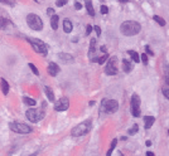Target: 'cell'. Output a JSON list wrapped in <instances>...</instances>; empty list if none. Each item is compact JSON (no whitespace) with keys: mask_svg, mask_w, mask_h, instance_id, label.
Listing matches in <instances>:
<instances>
[{"mask_svg":"<svg viewBox=\"0 0 169 156\" xmlns=\"http://www.w3.org/2000/svg\"><path fill=\"white\" fill-rule=\"evenodd\" d=\"M140 30H141L140 23L135 22V20H126L120 25V32L125 37H134Z\"/></svg>","mask_w":169,"mask_h":156,"instance_id":"1","label":"cell"},{"mask_svg":"<svg viewBox=\"0 0 169 156\" xmlns=\"http://www.w3.org/2000/svg\"><path fill=\"white\" fill-rule=\"evenodd\" d=\"M27 24L29 25L31 29L37 30V32H39L43 29V22H42V19L37 14H33V13L27 15Z\"/></svg>","mask_w":169,"mask_h":156,"instance_id":"2","label":"cell"},{"mask_svg":"<svg viewBox=\"0 0 169 156\" xmlns=\"http://www.w3.org/2000/svg\"><path fill=\"white\" fill-rule=\"evenodd\" d=\"M90 130H91V121H84L82 124H80L78 126H76L72 131H71V135H72L73 137H80V136L86 135Z\"/></svg>","mask_w":169,"mask_h":156,"instance_id":"3","label":"cell"},{"mask_svg":"<svg viewBox=\"0 0 169 156\" xmlns=\"http://www.w3.org/2000/svg\"><path fill=\"white\" fill-rule=\"evenodd\" d=\"M27 40L32 44L33 49H34L37 53L43 54V57L47 56V53H48L47 45H45V43H43V42H42L40 39H37V38H33V39H32V38H27Z\"/></svg>","mask_w":169,"mask_h":156,"instance_id":"4","label":"cell"},{"mask_svg":"<svg viewBox=\"0 0 169 156\" xmlns=\"http://www.w3.org/2000/svg\"><path fill=\"white\" fill-rule=\"evenodd\" d=\"M10 130L14 131L16 133H23V135H27V133H31L33 130L31 126H28L27 124H22V122H11L10 124Z\"/></svg>","mask_w":169,"mask_h":156,"instance_id":"5","label":"cell"},{"mask_svg":"<svg viewBox=\"0 0 169 156\" xmlns=\"http://www.w3.org/2000/svg\"><path fill=\"white\" fill-rule=\"evenodd\" d=\"M25 116L31 122H38L40 121L44 117V112L42 109H37V108H29L27 112H25Z\"/></svg>","mask_w":169,"mask_h":156,"instance_id":"6","label":"cell"},{"mask_svg":"<svg viewBox=\"0 0 169 156\" xmlns=\"http://www.w3.org/2000/svg\"><path fill=\"white\" fill-rule=\"evenodd\" d=\"M130 106H131V115L134 117H140L141 111H140V98L136 93L131 96V101H130Z\"/></svg>","mask_w":169,"mask_h":156,"instance_id":"7","label":"cell"},{"mask_svg":"<svg viewBox=\"0 0 169 156\" xmlns=\"http://www.w3.org/2000/svg\"><path fill=\"white\" fill-rule=\"evenodd\" d=\"M102 108L106 113H115L119 109V102L116 100H105L102 101Z\"/></svg>","mask_w":169,"mask_h":156,"instance_id":"8","label":"cell"},{"mask_svg":"<svg viewBox=\"0 0 169 156\" xmlns=\"http://www.w3.org/2000/svg\"><path fill=\"white\" fill-rule=\"evenodd\" d=\"M70 107V100L67 97H62L58 101H56L54 103V109L58 112H62V111H67Z\"/></svg>","mask_w":169,"mask_h":156,"instance_id":"9","label":"cell"},{"mask_svg":"<svg viewBox=\"0 0 169 156\" xmlns=\"http://www.w3.org/2000/svg\"><path fill=\"white\" fill-rule=\"evenodd\" d=\"M105 73L107 76H115L117 73V68H116V58H110L106 67H105Z\"/></svg>","mask_w":169,"mask_h":156,"instance_id":"10","label":"cell"},{"mask_svg":"<svg viewBox=\"0 0 169 156\" xmlns=\"http://www.w3.org/2000/svg\"><path fill=\"white\" fill-rule=\"evenodd\" d=\"M60 66L57 64V63H53V62H50L49 64H48V68H47V72L50 74V76H53V77H56V76L60 73Z\"/></svg>","mask_w":169,"mask_h":156,"instance_id":"11","label":"cell"},{"mask_svg":"<svg viewBox=\"0 0 169 156\" xmlns=\"http://www.w3.org/2000/svg\"><path fill=\"white\" fill-rule=\"evenodd\" d=\"M58 58H60L63 63H70L73 61V56H71L70 53H60L58 54Z\"/></svg>","mask_w":169,"mask_h":156,"instance_id":"12","label":"cell"},{"mask_svg":"<svg viewBox=\"0 0 169 156\" xmlns=\"http://www.w3.org/2000/svg\"><path fill=\"white\" fill-rule=\"evenodd\" d=\"M122 71L125 73H130L133 71V64L131 62L128 61V59H122Z\"/></svg>","mask_w":169,"mask_h":156,"instance_id":"13","label":"cell"},{"mask_svg":"<svg viewBox=\"0 0 169 156\" xmlns=\"http://www.w3.org/2000/svg\"><path fill=\"white\" fill-rule=\"evenodd\" d=\"M73 29V24L72 22H71L70 19H65L63 20V30H65L66 33H71Z\"/></svg>","mask_w":169,"mask_h":156,"instance_id":"14","label":"cell"},{"mask_svg":"<svg viewBox=\"0 0 169 156\" xmlns=\"http://www.w3.org/2000/svg\"><path fill=\"white\" fill-rule=\"evenodd\" d=\"M84 4H86V9H87L88 15H90V16H95V9H94V5H92L91 0H84Z\"/></svg>","mask_w":169,"mask_h":156,"instance_id":"15","label":"cell"},{"mask_svg":"<svg viewBox=\"0 0 169 156\" xmlns=\"http://www.w3.org/2000/svg\"><path fill=\"white\" fill-rule=\"evenodd\" d=\"M58 20H60V18H58V15H56V14H53L50 16V27H52L53 30H57L58 29Z\"/></svg>","mask_w":169,"mask_h":156,"instance_id":"16","label":"cell"},{"mask_svg":"<svg viewBox=\"0 0 169 156\" xmlns=\"http://www.w3.org/2000/svg\"><path fill=\"white\" fill-rule=\"evenodd\" d=\"M144 124H145V128L149 130L154 124V117L153 116H144Z\"/></svg>","mask_w":169,"mask_h":156,"instance_id":"17","label":"cell"},{"mask_svg":"<svg viewBox=\"0 0 169 156\" xmlns=\"http://www.w3.org/2000/svg\"><path fill=\"white\" fill-rule=\"evenodd\" d=\"M0 86H1V91H3V93L4 95H8L9 93V83H8L5 79H3L1 78V81H0Z\"/></svg>","mask_w":169,"mask_h":156,"instance_id":"18","label":"cell"},{"mask_svg":"<svg viewBox=\"0 0 169 156\" xmlns=\"http://www.w3.org/2000/svg\"><path fill=\"white\" fill-rule=\"evenodd\" d=\"M44 92H45V96H47L48 101H50V102H53V101H54V93H53V91L50 90L49 87L44 86Z\"/></svg>","mask_w":169,"mask_h":156,"instance_id":"19","label":"cell"},{"mask_svg":"<svg viewBox=\"0 0 169 156\" xmlns=\"http://www.w3.org/2000/svg\"><path fill=\"white\" fill-rule=\"evenodd\" d=\"M128 54H130L131 59H134L135 63H139V62H140V57H139L138 52H135V50H128Z\"/></svg>","mask_w":169,"mask_h":156,"instance_id":"20","label":"cell"},{"mask_svg":"<svg viewBox=\"0 0 169 156\" xmlns=\"http://www.w3.org/2000/svg\"><path fill=\"white\" fill-rule=\"evenodd\" d=\"M23 102L27 104V106H36V100L29 98V97H23Z\"/></svg>","mask_w":169,"mask_h":156,"instance_id":"21","label":"cell"},{"mask_svg":"<svg viewBox=\"0 0 169 156\" xmlns=\"http://www.w3.org/2000/svg\"><path fill=\"white\" fill-rule=\"evenodd\" d=\"M153 19H154V22H157L160 27H164V25H165V20H164L162 16H159V15H154L153 16Z\"/></svg>","mask_w":169,"mask_h":156,"instance_id":"22","label":"cell"},{"mask_svg":"<svg viewBox=\"0 0 169 156\" xmlns=\"http://www.w3.org/2000/svg\"><path fill=\"white\" fill-rule=\"evenodd\" d=\"M116 145H117V140L116 138H114V141L111 142V146H110V149H109V151H107V154H106V156H111V154H112V151L115 150V147H116Z\"/></svg>","mask_w":169,"mask_h":156,"instance_id":"23","label":"cell"},{"mask_svg":"<svg viewBox=\"0 0 169 156\" xmlns=\"http://www.w3.org/2000/svg\"><path fill=\"white\" fill-rule=\"evenodd\" d=\"M107 59H109V54H107V53H105L102 57H100L99 59H96V62H97V63H100V64H104V63L106 62Z\"/></svg>","mask_w":169,"mask_h":156,"instance_id":"24","label":"cell"},{"mask_svg":"<svg viewBox=\"0 0 169 156\" xmlns=\"http://www.w3.org/2000/svg\"><path fill=\"white\" fill-rule=\"evenodd\" d=\"M8 20L5 18H3V16H0V29H5L6 25H8Z\"/></svg>","mask_w":169,"mask_h":156,"instance_id":"25","label":"cell"},{"mask_svg":"<svg viewBox=\"0 0 169 156\" xmlns=\"http://www.w3.org/2000/svg\"><path fill=\"white\" fill-rule=\"evenodd\" d=\"M28 66H29V68H31V69H32V72H33V73H34L36 76H39V71H38V69H37V67H36L34 64H33V63H29V64H28Z\"/></svg>","mask_w":169,"mask_h":156,"instance_id":"26","label":"cell"},{"mask_svg":"<svg viewBox=\"0 0 169 156\" xmlns=\"http://www.w3.org/2000/svg\"><path fill=\"white\" fill-rule=\"evenodd\" d=\"M138 131H139V126H138L136 124H135V125L133 126V127H131V128H130V130H129V131H128V132H129V135H134V133H136Z\"/></svg>","mask_w":169,"mask_h":156,"instance_id":"27","label":"cell"},{"mask_svg":"<svg viewBox=\"0 0 169 156\" xmlns=\"http://www.w3.org/2000/svg\"><path fill=\"white\" fill-rule=\"evenodd\" d=\"M67 3H68V0H57V1H56V5L61 8V6H63V5H66Z\"/></svg>","mask_w":169,"mask_h":156,"instance_id":"28","label":"cell"},{"mask_svg":"<svg viewBox=\"0 0 169 156\" xmlns=\"http://www.w3.org/2000/svg\"><path fill=\"white\" fill-rule=\"evenodd\" d=\"M100 11H101V14H107L109 13V8L106 6V5H101V8H100Z\"/></svg>","mask_w":169,"mask_h":156,"instance_id":"29","label":"cell"},{"mask_svg":"<svg viewBox=\"0 0 169 156\" xmlns=\"http://www.w3.org/2000/svg\"><path fill=\"white\" fill-rule=\"evenodd\" d=\"M140 61L144 63V64H146V63H148V54H146V53H143V54H141Z\"/></svg>","mask_w":169,"mask_h":156,"instance_id":"30","label":"cell"},{"mask_svg":"<svg viewBox=\"0 0 169 156\" xmlns=\"http://www.w3.org/2000/svg\"><path fill=\"white\" fill-rule=\"evenodd\" d=\"M92 29H95V32H96V35H97V37H100V35H101V29H100V27H97V25H95V27H92Z\"/></svg>","mask_w":169,"mask_h":156,"instance_id":"31","label":"cell"},{"mask_svg":"<svg viewBox=\"0 0 169 156\" xmlns=\"http://www.w3.org/2000/svg\"><path fill=\"white\" fill-rule=\"evenodd\" d=\"M145 50H146V53L149 54V56H154V52H153V50L150 49V47H149V45H145Z\"/></svg>","mask_w":169,"mask_h":156,"instance_id":"32","label":"cell"},{"mask_svg":"<svg viewBox=\"0 0 169 156\" xmlns=\"http://www.w3.org/2000/svg\"><path fill=\"white\" fill-rule=\"evenodd\" d=\"M163 95H164V97H165L167 100H169V91H168V88H163Z\"/></svg>","mask_w":169,"mask_h":156,"instance_id":"33","label":"cell"},{"mask_svg":"<svg viewBox=\"0 0 169 156\" xmlns=\"http://www.w3.org/2000/svg\"><path fill=\"white\" fill-rule=\"evenodd\" d=\"M75 8H76V10H81L82 9V4L78 3V1H76L75 3Z\"/></svg>","mask_w":169,"mask_h":156,"instance_id":"34","label":"cell"},{"mask_svg":"<svg viewBox=\"0 0 169 156\" xmlns=\"http://www.w3.org/2000/svg\"><path fill=\"white\" fill-rule=\"evenodd\" d=\"M0 3L5 4V5H9V6H13V3L10 1V0H0Z\"/></svg>","mask_w":169,"mask_h":156,"instance_id":"35","label":"cell"},{"mask_svg":"<svg viewBox=\"0 0 169 156\" xmlns=\"http://www.w3.org/2000/svg\"><path fill=\"white\" fill-rule=\"evenodd\" d=\"M91 32H92V25H87V28H86V35H90Z\"/></svg>","mask_w":169,"mask_h":156,"instance_id":"36","label":"cell"},{"mask_svg":"<svg viewBox=\"0 0 169 156\" xmlns=\"http://www.w3.org/2000/svg\"><path fill=\"white\" fill-rule=\"evenodd\" d=\"M47 14L49 16H52L54 14V9H53V8H48V9H47Z\"/></svg>","mask_w":169,"mask_h":156,"instance_id":"37","label":"cell"},{"mask_svg":"<svg viewBox=\"0 0 169 156\" xmlns=\"http://www.w3.org/2000/svg\"><path fill=\"white\" fill-rule=\"evenodd\" d=\"M145 155H146V156H155L154 152H151V151H148V152H146Z\"/></svg>","mask_w":169,"mask_h":156,"instance_id":"38","label":"cell"},{"mask_svg":"<svg viewBox=\"0 0 169 156\" xmlns=\"http://www.w3.org/2000/svg\"><path fill=\"white\" fill-rule=\"evenodd\" d=\"M145 145H146L148 147H150V146H151V141H149V140H148V141L145 142Z\"/></svg>","mask_w":169,"mask_h":156,"instance_id":"39","label":"cell"},{"mask_svg":"<svg viewBox=\"0 0 169 156\" xmlns=\"http://www.w3.org/2000/svg\"><path fill=\"white\" fill-rule=\"evenodd\" d=\"M101 52H105V53H106V48H105L104 45H102V47H101Z\"/></svg>","mask_w":169,"mask_h":156,"instance_id":"40","label":"cell"},{"mask_svg":"<svg viewBox=\"0 0 169 156\" xmlns=\"http://www.w3.org/2000/svg\"><path fill=\"white\" fill-rule=\"evenodd\" d=\"M119 1H120V3H124V4H125V3H129L130 0H119Z\"/></svg>","mask_w":169,"mask_h":156,"instance_id":"41","label":"cell"},{"mask_svg":"<svg viewBox=\"0 0 169 156\" xmlns=\"http://www.w3.org/2000/svg\"><path fill=\"white\" fill-rule=\"evenodd\" d=\"M34 1H38V0H34Z\"/></svg>","mask_w":169,"mask_h":156,"instance_id":"42","label":"cell"}]
</instances>
